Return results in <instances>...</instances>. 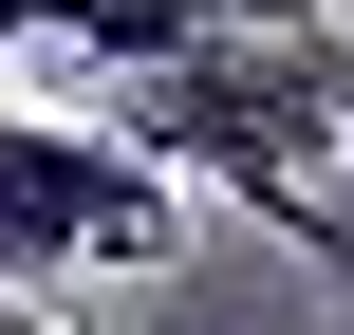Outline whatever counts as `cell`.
Returning a JSON list of instances; mask_svg holds the SVG:
<instances>
[{
  "mask_svg": "<svg viewBox=\"0 0 354 335\" xmlns=\"http://www.w3.org/2000/svg\"><path fill=\"white\" fill-rule=\"evenodd\" d=\"M261 224H280V242H299V261H317V280H336V298H354V186H280Z\"/></svg>",
  "mask_w": 354,
  "mask_h": 335,
  "instance_id": "cell-4",
  "label": "cell"
},
{
  "mask_svg": "<svg viewBox=\"0 0 354 335\" xmlns=\"http://www.w3.org/2000/svg\"><path fill=\"white\" fill-rule=\"evenodd\" d=\"M317 75H336V112H354V37H336V19H317Z\"/></svg>",
  "mask_w": 354,
  "mask_h": 335,
  "instance_id": "cell-5",
  "label": "cell"
},
{
  "mask_svg": "<svg viewBox=\"0 0 354 335\" xmlns=\"http://www.w3.org/2000/svg\"><path fill=\"white\" fill-rule=\"evenodd\" d=\"M37 37H56V56H93V75L131 93V75H168L187 37H224V0H37Z\"/></svg>",
  "mask_w": 354,
  "mask_h": 335,
  "instance_id": "cell-3",
  "label": "cell"
},
{
  "mask_svg": "<svg viewBox=\"0 0 354 335\" xmlns=\"http://www.w3.org/2000/svg\"><path fill=\"white\" fill-rule=\"evenodd\" d=\"M131 149H168L224 205H280V186H336L354 168V112H336V75H317V37H243L224 19L168 75H131Z\"/></svg>",
  "mask_w": 354,
  "mask_h": 335,
  "instance_id": "cell-1",
  "label": "cell"
},
{
  "mask_svg": "<svg viewBox=\"0 0 354 335\" xmlns=\"http://www.w3.org/2000/svg\"><path fill=\"white\" fill-rule=\"evenodd\" d=\"M112 261H187V168L131 149V131L0 112V280L56 298V280H112Z\"/></svg>",
  "mask_w": 354,
  "mask_h": 335,
  "instance_id": "cell-2",
  "label": "cell"
},
{
  "mask_svg": "<svg viewBox=\"0 0 354 335\" xmlns=\"http://www.w3.org/2000/svg\"><path fill=\"white\" fill-rule=\"evenodd\" d=\"M0 56H37V0H0Z\"/></svg>",
  "mask_w": 354,
  "mask_h": 335,
  "instance_id": "cell-6",
  "label": "cell"
}]
</instances>
